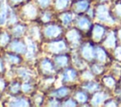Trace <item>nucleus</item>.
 I'll return each mask as SVG.
<instances>
[{
  "mask_svg": "<svg viewBox=\"0 0 121 107\" xmlns=\"http://www.w3.org/2000/svg\"><path fill=\"white\" fill-rule=\"evenodd\" d=\"M34 68L38 73L39 78H48V77H57L59 71L54 64V61L51 56L47 54L40 55L34 62Z\"/></svg>",
  "mask_w": 121,
  "mask_h": 107,
  "instance_id": "nucleus-1",
  "label": "nucleus"
},
{
  "mask_svg": "<svg viewBox=\"0 0 121 107\" xmlns=\"http://www.w3.org/2000/svg\"><path fill=\"white\" fill-rule=\"evenodd\" d=\"M41 49H42L43 54H47L49 56L62 54V53L71 52L70 47L63 37L47 41V42L41 43Z\"/></svg>",
  "mask_w": 121,
  "mask_h": 107,
  "instance_id": "nucleus-2",
  "label": "nucleus"
},
{
  "mask_svg": "<svg viewBox=\"0 0 121 107\" xmlns=\"http://www.w3.org/2000/svg\"><path fill=\"white\" fill-rule=\"evenodd\" d=\"M65 29L66 28L62 26L56 20L51 23L43 24L42 25V43L62 38L64 35Z\"/></svg>",
  "mask_w": 121,
  "mask_h": 107,
  "instance_id": "nucleus-3",
  "label": "nucleus"
},
{
  "mask_svg": "<svg viewBox=\"0 0 121 107\" xmlns=\"http://www.w3.org/2000/svg\"><path fill=\"white\" fill-rule=\"evenodd\" d=\"M40 8L34 3L33 0H30L18 8L16 9L19 19L25 23H31L38 21V17L40 14Z\"/></svg>",
  "mask_w": 121,
  "mask_h": 107,
  "instance_id": "nucleus-4",
  "label": "nucleus"
},
{
  "mask_svg": "<svg viewBox=\"0 0 121 107\" xmlns=\"http://www.w3.org/2000/svg\"><path fill=\"white\" fill-rule=\"evenodd\" d=\"M63 38L67 41V43H68V45L70 47L71 52L76 50V49L78 50V47L83 42L82 41V39H83L82 32L79 29H78L76 26H74V25L65 29Z\"/></svg>",
  "mask_w": 121,
  "mask_h": 107,
  "instance_id": "nucleus-5",
  "label": "nucleus"
},
{
  "mask_svg": "<svg viewBox=\"0 0 121 107\" xmlns=\"http://www.w3.org/2000/svg\"><path fill=\"white\" fill-rule=\"evenodd\" d=\"M1 105L9 106V107H29V106H32V101L30 97L25 94L15 96V97L5 95L1 102Z\"/></svg>",
  "mask_w": 121,
  "mask_h": 107,
  "instance_id": "nucleus-6",
  "label": "nucleus"
},
{
  "mask_svg": "<svg viewBox=\"0 0 121 107\" xmlns=\"http://www.w3.org/2000/svg\"><path fill=\"white\" fill-rule=\"evenodd\" d=\"M58 76L60 78L61 84L73 85L77 82V80L79 78V72L73 66H69V67L63 69L62 70H60L59 72Z\"/></svg>",
  "mask_w": 121,
  "mask_h": 107,
  "instance_id": "nucleus-7",
  "label": "nucleus"
},
{
  "mask_svg": "<svg viewBox=\"0 0 121 107\" xmlns=\"http://www.w3.org/2000/svg\"><path fill=\"white\" fill-rule=\"evenodd\" d=\"M2 57L4 59V62H5L8 69L17 68V67L26 63L25 56L18 54H15V53H12V52H9L8 50L3 51Z\"/></svg>",
  "mask_w": 121,
  "mask_h": 107,
  "instance_id": "nucleus-8",
  "label": "nucleus"
},
{
  "mask_svg": "<svg viewBox=\"0 0 121 107\" xmlns=\"http://www.w3.org/2000/svg\"><path fill=\"white\" fill-rule=\"evenodd\" d=\"M6 50L25 56L27 52V42L26 38H12Z\"/></svg>",
  "mask_w": 121,
  "mask_h": 107,
  "instance_id": "nucleus-9",
  "label": "nucleus"
},
{
  "mask_svg": "<svg viewBox=\"0 0 121 107\" xmlns=\"http://www.w3.org/2000/svg\"><path fill=\"white\" fill-rule=\"evenodd\" d=\"M95 47L94 43H92L91 41H86L81 43L77 52L78 53L80 57L86 62H93L95 60Z\"/></svg>",
  "mask_w": 121,
  "mask_h": 107,
  "instance_id": "nucleus-10",
  "label": "nucleus"
},
{
  "mask_svg": "<svg viewBox=\"0 0 121 107\" xmlns=\"http://www.w3.org/2000/svg\"><path fill=\"white\" fill-rule=\"evenodd\" d=\"M75 89L73 88V85H68V84H61L60 86H54L50 91H48L46 93V95L48 96H52L55 97L60 100H62L63 99L71 96L73 94V91Z\"/></svg>",
  "mask_w": 121,
  "mask_h": 107,
  "instance_id": "nucleus-11",
  "label": "nucleus"
},
{
  "mask_svg": "<svg viewBox=\"0 0 121 107\" xmlns=\"http://www.w3.org/2000/svg\"><path fill=\"white\" fill-rule=\"evenodd\" d=\"M28 26H29V23H25L20 20L17 23H13L12 25L6 27V28L9 31L12 38H26L27 35Z\"/></svg>",
  "mask_w": 121,
  "mask_h": 107,
  "instance_id": "nucleus-12",
  "label": "nucleus"
},
{
  "mask_svg": "<svg viewBox=\"0 0 121 107\" xmlns=\"http://www.w3.org/2000/svg\"><path fill=\"white\" fill-rule=\"evenodd\" d=\"M75 19H76V14L70 8L56 13V21H58L65 28L73 26Z\"/></svg>",
  "mask_w": 121,
  "mask_h": 107,
  "instance_id": "nucleus-13",
  "label": "nucleus"
},
{
  "mask_svg": "<svg viewBox=\"0 0 121 107\" xmlns=\"http://www.w3.org/2000/svg\"><path fill=\"white\" fill-rule=\"evenodd\" d=\"M51 57L59 72L63 69L71 66V52L55 54V55H52Z\"/></svg>",
  "mask_w": 121,
  "mask_h": 107,
  "instance_id": "nucleus-14",
  "label": "nucleus"
},
{
  "mask_svg": "<svg viewBox=\"0 0 121 107\" xmlns=\"http://www.w3.org/2000/svg\"><path fill=\"white\" fill-rule=\"evenodd\" d=\"M74 26H76L78 29H79L82 33L83 32L90 33L91 28L93 26L91 17H89L86 13L76 15V19H75V22H74Z\"/></svg>",
  "mask_w": 121,
  "mask_h": 107,
  "instance_id": "nucleus-15",
  "label": "nucleus"
},
{
  "mask_svg": "<svg viewBox=\"0 0 121 107\" xmlns=\"http://www.w3.org/2000/svg\"><path fill=\"white\" fill-rule=\"evenodd\" d=\"M22 94H23V92H22V81L19 80L18 78H12V79L9 80V84H8L5 95L15 97V96H19Z\"/></svg>",
  "mask_w": 121,
  "mask_h": 107,
  "instance_id": "nucleus-16",
  "label": "nucleus"
},
{
  "mask_svg": "<svg viewBox=\"0 0 121 107\" xmlns=\"http://www.w3.org/2000/svg\"><path fill=\"white\" fill-rule=\"evenodd\" d=\"M91 0H72L70 9L76 14H85L90 8Z\"/></svg>",
  "mask_w": 121,
  "mask_h": 107,
  "instance_id": "nucleus-17",
  "label": "nucleus"
},
{
  "mask_svg": "<svg viewBox=\"0 0 121 107\" xmlns=\"http://www.w3.org/2000/svg\"><path fill=\"white\" fill-rule=\"evenodd\" d=\"M56 13L57 12L52 8H45V9H41L37 23H39L42 25L45 24V23H51V22L56 20Z\"/></svg>",
  "mask_w": 121,
  "mask_h": 107,
  "instance_id": "nucleus-18",
  "label": "nucleus"
},
{
  "mask_svg": "<svg viewBox=\"0 0 121 107\" xmlns=\"http://www.w3.org/2000/svg\"><path fill=\"white\" fill-rule=\"evenodd\" d=\"M105 36V27L102 24L95 23L90 31V37L95 42H99Z\"/></svg>",
  "mask_w": 121,
  "mask_h": 107,
  "instance_id": "nucleus-19",
  "label": "nucleus"
},
{
  "mask_svg": "<svg viewBox=\"0 0 121 107\" xmlns=\"http://www.w3.org/2000/svg\"><path fill=\"white\" fill-rule=\"evenodd\" d=\"M39 80V79H38ZM38 80H28L22 82V92L25 95L31 96L38 90Z\"/></svg>",
  "mask_w": 121,
  "mask_h": 107,
  "instance_id": "nucleus-20",
  "label": "nucleus"
},
{
  "mask_svg": "<svg viewBox=\"0 0 121 107\" xmlns=\"http://www.w3.org/2000/svg\"><path fill=\"white\" fill-rule=\"evenodd\" d=\"M95 16L102 22H107L110 21L112 18V15L110 14V11L108 9V8L104 5H98L95 9Z\"/></svg>",
  "mask_w": 121,
  "mask_h": 107,
  "instance_id": "nucleus-21",
  "label": "nucleus"
},
{
  "mask_svg": "<svg viewBox=\"0 0 121 107\" xmlns=\"http://www.w3.org/2000/svg\"><path fill=\"white\" fill-rule=\"evenodd\" d=\"M72 96L75 98V99L78 101V105H86V103L90 100V97H89V93L87 91H85L84 89H75L73 91Z\"/></svg>",
  "mask_w": 121,
  "mask_h": 107,
  "instance_id": "nucleus-22",
  "label": "nucleus"
},
{
  "mask_svg": "<svg viewBox=\"0 0 121 107\" xmlns=\"http://www.w3.org/2000/svg\"><path fill=\"white\" fill-rule=\"evenodd\" d=\"M12 39V36L7 28H0V49L5 51Z\"/></svg>",
  "mask_w": 121,
  "mask_h": 107,
  "instance_id": "nucleus-23",
  "label": "nucleus"
},
{
  "mask_svg": "<svg viewBox=\"0 0 121 107\" xmlns=\"http://www.w3.org/2000/svg\"><path fill=\"white\" fill-rule=\"evenodd\" d=\"M32 101V106H44V102H45V98H46V94L41 90H37L36 92H34L31 96H29Z\"/></svg>",
  "mask_w": 121,
  "mask_h": 107,
  "instance_id": "nucleus-24",
  "label": "nucleus"
},
{
  "mask_svg": "<svg viewBox=\"0 0 121 107\" xmlns=\"http://www.w3.org/2000/svg\"><path fill=\"white\" fill-rule=\"evenodd\" d=\"M9 9H10V7L7 4L6 1L0 6V27L1 28H4L7 26Z\"/></svg>",
  "mask_w": 121,
  "mask_h": 107,
  "instance_id": "nucleus-25",
  "label": "nucleus"
},
{
  "mask_svg": "<svg viewBox=\"0 0 121 107\" xmlns=\"http://www.w3.org/2000/svg\"><path fill=\"white\" fill-rule=\"evenodd\" d=\"M71 3H72V0H53L52 8L56 12L63 11L70 8Z\"/></svg>",
  "mask_w": 121,
  "mask_h": 107,
  "instance_id": "nucleus-26",
  "label": "nucleus"
},
{
  "mask_svg": "<svg viewBox=\"0 0 121 107\" xmlns=\"http://www.w3.org/2000/svg\"><path fill=\"white\" fill-rule=\"evenodd\" d=\"M107 99V95L105 92L102 91H96L93 93V96L90 98V105L93 106H97L101 104L102 102H105Z\"/></svg>",
  "mask_w": 121,
  "mask_h": 107,
  "instance_id": "nucleus-27",
  "label": "nucleus"
},
{
  "mask_svg": "<svg viewBox=\"0 0 121 107\" xmlns=\"http://www.w3.org/2000/svg\"><path fill=\"white\" fill-rule=\"evenodd\" d=\"M81 88L87 91L88 93H95L100 89V85L98 83L90 80V81H83L81 84Z\"/></svg>",
  "mask_w": 121,
  "mask_h": 107,
  "instance_id": "nucleus-28",
  "label": "nucleus"
},
{
  "mask_svg": "<svg viewBox=\"0 0 121 107\" xmlns=\"http://www.w3.org/2000/svg\"><path fill=\"white\" fill-rule=\"evenodd\" d=\"M106 59H107V54H106L105 50L100 46L95 47V60L97 61V62L102 63Z\"/></svg>",
  "mask_w": 121,
  "mask_h": 107,
  "instance_id": "nucleus-29",
  "label": "nucleus"
},
{
  "mask_svg": "<svg viewBox=\"0 0 121 107\" xmlns=\"http://www.w3.org/2000/svg\"><path fill=\"white\" fill-rule=\"evenodd\" d=\"M44 106H49V107H60L61 106V100L52 97V96H48L46 95L45 98V102H44Z\"/></svg>",
  "mask_w": 121,
  "mask_h": 107,
  "instance_id": "nucleus-30",
  "label": "nucleus"
},
{
  "mask_svg": "<svg viewBox=\"0 0 121 107\" xmlns=\"http://www.w3.org/2000/svg\"><path fill=\"white\" fill-rule=\"evenodd\" d=\"M76 106H78V103L72 95L61 100V107H76Z\"/></svg>",
  "mask_w": 121,
  "mask_h": 107,
  "instance_id": "nucleus-31",
  "label": "nucleus"
},
{
  "mask_svg": "<svg viewBox=\"0 0 121 107\" xmlns=\"http://www.w3.org/2000/svg\"><path fill=\"white\" fill-rule=\"evenodd\" d=\"M90 69L95 75H99L104 70V66L100 62H93L90 65Z\"/></svg>",
  "mask_w": 121,
  "mask_h": 107,
  "instance_id": "nucleus-32",
  "label": "nucleus"
},
{
  "mask_svg": "<svg viewBox=\"0 0 121 107\" xmlns=\"http://www.w3.org/2000/svg\"><path fill=\"white\" fill-rule=\"evenodd\" d=\"M34 3L40 8V9H45L52 8L53 0H33Z\"/></svg>",
  "mask_w": 121,
  "mask_h": 107,
  "instance_id": "nucleus-33",
  "label": "nucleus"
},
{
  "mask_svg": "<svg viewBox=\"0 0 121 107\" xmlns=\"http://www.w3.org/2000/svg\"><path fill=\"white\" fill-rule=\"evenodd\" d=\"M28 1H30V0H6L7 4L14 9H17L18 8H20L21 6H23L24 4H26Z\"/></svg>",
  "mask_w": 121,
  "mask_h": 107,
  "instance_id": "nucleus-34",
  "label": "nucleus"
},
{
  "mask_svg": "<svg viewBox=\"0 0 121 107\" xmlns=\"http://www.w3.org/2000/svg\"><path fill=\"white\" fill-rule=\"evenodd\" d=\"M9 84V79L6 77V75H2L0 74V93L5 95L7 86Z\"/></svg>",
  "mask_w": 121,
  "mask_h": 107,
  "instance_id": "nucleus-35",
  "label": "nucleus"
},
{
  "mask_svg": "<svg viewBox=\"0 0 121 107\" xmlns=\"http://www.w3.org/2000/svg\"><path fill=\"white\" fill-rule=\"evenodd\" d=\"M115 41H116V38H115V35L114 34H110L105 41H104V44L107 46V47H113L115 45Z\"/></svg>",
  "mask_w": 121,
  "mask_h": 107,
  "instance_id": "nucleus-36",
  "label": "nucleus"
},
{
  "mask_svg": "<svg viewBox=\"0 0 121 107\" xmlns=\"http://www.w3.org/2000/svg\"><path fill=\"white\" fill-rule=\"evenodd\" d=\"M103 83H104V84H105L106 86H108V87H112V86L115 84V82H114L113 78H112V77H110V76L104 77V78H103Z\"/></svg>",
  "mask_w": 121,
  "mask_h": 107,
  "instance_id": "nucleus-37",
  "label": "nucleus"
},
{
  "mask_svg": "<svg viewBox=\"0 0 121 107\" xmlns=\"http://www.w3.org/2000/svg\"><path fill=\"white\" fill-rule=\"evenodd\" d=\"M115 55H116V58L119 59L121 61V47H118L116 49V52H115Z\"/></svg>",
  "mask_w": 121,
  "mask_h": 107,
  "instance_id": "nucleus-38",
  "label": "nucleus"
},
{
  "mask_svg": "<svg viewBox=\"0 0 121 107\" xmlns=\"http://www.w3.org/2000/svg\"><path fill=\"white\" fill-rule=\"evenodd\" d=\"M116 13H117V15L121 16V3L116 6Z\"/></svg>",
  "mask_w": 121,
  "mask_h": 107,
  "instance_id": "nucleus-39",
  "label": "nucleus"
},
{
  "mask_svg": "<svg viewBox=\"0 0 121 107\" xmlns=\"http://www.w3.org/2000/svg\"><path fill=\"white\" fill-rule=\"evenodd\" d=\"M2 54H3V50H2V49H0V58L2 57Z\"/></svg>",
  "mask_w": 121,
  "mask_h": 107,
  "instance_id": "nucleus-40",
  "label": "nucleus"
},
{
  "mask_svg": "<svg viewBox=\"0 0 121 107\" xmlns=\"http://www.w3.org/2000/svg\"><path fill=\"white\" fill-rule=\"evenodd\" d=\"M119 38H120V39H121V30H120V31H119Z\"/></svg>",
  "mask_w": 121,
  "mask_h": 107,
  "instance_id": "nucleus-41",
  "label": "nucleus"
},
{
  "mask_svg": "<svg viewBox=\"0 0 121 107\" xmlns=\"http://www.w3.org/2000/svg\"><path fill=\"white\" fill-rule=\"evenodd\" d=\"M100 1H105V0H100Z\"/></svg>",
  "mask_w": 121,
  "mask_h": 107,
  "instance_id": "nucleus-42",
  "label": "nucleus"
},
{
  "mask_svg": "<svg viewBox=\"0 0 121 107\" xmlns=\"http://www.w3.org/2000/svg\"><path fill=\"white\" fill-rule=\"evenodd\" d=\"M0 105H1V102H0Z\"/></svg>",
  "mask_w": 121,
  "mask_h": 107,
  "instance_id": "nucleus-43",
  "label": "nucleus"
},
{
  "mask_svg": "<svg viewBox=\"0 0 121 107\" xmlns=\"http://www.w3.org/2000/svg\"><path fill=\"white\" fill-rule=\"evenodd\" d=\"M0 28H1V27H0Z\"/></svg>",
  "mask_w": 121,
  "mask_h": 107,
  "instance_id": "nucleus-44",
  "label": "nucleus"
}]
</instances>
